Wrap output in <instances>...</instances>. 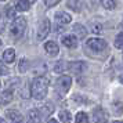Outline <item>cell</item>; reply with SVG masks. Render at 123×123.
I'll list each match as a JSON object with an SVG mask.
<instances>
[{"mask_svg": "<svg viewBox=\"0 0 123 123\" xmlns=\"http://www.w3.org/2000/svg\"><path fill=\"white\" fill-rule=\"evenodd\" d=\"M29 69V61L26 58H22L21 61H19V72H26Z\"/></svg>", "mask_w": 123, "mask_h": 123, "instance_id": "cell-19", "label": "cell"}, {"mask_svg": "<svg viewBox=\"0 0 123 123\" xmlns=\"http://www.w3.org/2000/svg\"><path fill=\"white\" fill-rule=\"evenodd\" d=\"M67 65H68V64H65V62H60V64H57V65H55L54 71H55L57 73H58V72H64V71H65V68H67Z\"/></svg>", "mask_w": 123, "mask_h": 123, "instance_id": "cell-23", "label": "cell"}, {"mask_svg": "<svg viewBox=\"0 0 123 123\" xmlns=\"http://www.w3.org/2000/svg\"><path fill=\"white\" fill-rule=\"evenodd\" d=\"M47 89H49V80L44 76H37L31 83V95L36 100H43L47 95Z\"/></svg>", "mask_w": 123, "mask_h": 123, "instance_id": "cell-1", "label": "cell"}, {"mask_svg": "<svg viewBox=\"0 0 123 123\" xmlns=\"http://www.w3.org/2000/svg\"><path fill=\"white\" fill-rule=\"evenodd\" d=\"M6 15H7L8 18L14 19V18L17 17V10H15L14 7H10V8H7V10H6Z\"/></svg>", "mask_w": 123, "mask_h": 123, "instance_id": "cell-22", "label": "cell"}, {"mask_svg": "<svg viewBox=\"0 0 123 123\" xmlns=\"http://www.w3.org/2000/svg\"><path fill=\"white\" fill-rule=\"evenodd\" d=\"M29 8H31V3L28 0H18L15 4V10L18 11H28Z\"/></svg>", "mask_w": 123, "mask_h": 123, "instance_id": "cell-16", "label": "cell"}, {"mask_svg": "<svg viewBox=\"0 0 123 123\" xmlns=\"http://www.w3.org/2000/svg\"><path fill=\"white\" fill-rule=\"evenodd\" d=\"M28 123H40L42 122V113L39 109H32L28 113Z\"/></svg>", "mask_w": 123, "mask_h": 123, "instance_id": "cell-8", "label": "cell"}, {"mask_svg": "<svg viewBox=\"0 0 123 123\" xmlns=\"http://www.w3.org/2000/svg\"><path fill=\"white\" fill-rule=\"evenodd\" d=\"M62 43H64V46H67V47H69V49H76L78 47V39L75 37V36H64L62 37Z\"/></svg>", "mask_w": 123, "mask_h": 123, "instance_id": "cell-11", "label": "cell"}, {"mask_svg": "<svg viewBox=\"0 0 123 123\" xmlns=\"http://www.w3.org/2000/svg\"><path fill=\"white\" fill-rule=\"evenodd\" d=\"M122 39H123L122 33H119L116 36V39H115V47H116V49H119V50L122 49Z\"/></svg>", "mask_w": 123, "mask_h": 123, "instance_id": "cell-24", "label": "cell"}, {"mask_svg": "<svg viewBox=\"0 0 123 123\" xmlns=\"http://www.w3.org/2000/svg\"><path fill=\"white\" fill-rule=\"evenodd\" d=\"M93 119L95 123H106L108 122V112L102 108H95L93 113Z\"/></svg>", "mask_w": 123, "mask_h": 123, "instance_id": "cell-6", "label": "cell"}, {"mask_svg": "<svg viewBox=\"0 0 123 123\" xmlns=\"http://www.w3.org/2000/svg\"><path fill=\"white\" fill-rule=\"evenodd\" d=\"M0 123H4V120H3V119H1V117H0Z\"/></svg>", "mask_w": 123, "mask_h": 123, "instance_id": "cell-31", "label": "cell"}, {"mask_svg": "<svg viewBox=\"0 0 123 123\" xmlns=\"http://www.w3.org/2000/svg\"><path fill=\"white\" fill-rule=\"evenodd\" d=\"M71 19H72V17H71L69 14H67V12H64V11H60V12L55 14V21L58 24H69Z\"/></svg>", "mask_w": 123, "mask_h": 123, "instance_id": "cell-13", "label": "cell"}, {"mask_svg": "<svg viewBox=\"0 0 123 123\" xmlns=\"http://www.w3.org/2000/svg\"><path fill=\"white\" fill-rule=\"evenodd\" d=\"M101 4L105 7V8H108V10H112V8H115V6H116V1L115 0H101Z\"/></svg>", "mask_w": 123, "mask_h": 123, "instance_id": "cell-20", "label": "cell"}, {"mask_svg": "<svg viewBox=\"0 0 123 123\" xmlns=\"http://www.w3.org/2000/svg\"><path fill=\"white\" fill-rule=\"evenodd\" d=\"M71 84H72V79H71V76L64 75V76H61V78L58 79V82H57V87H58L60 91L64 94V93H67L68 90L71 89Z\"/></svg>", "mask_w": 123, "mask_h": 123, "instance_id": "cell-5", "label": "cell"}, {"mask_svg": "<svg viewBox=\"0 0 123 123\" xmlns=\"http://www.w3.org/2000/svg\"><path fill=\"white\" fill-rule=\"evenodd\" d=\"M93 32H95V33L102 32V25H101V24H94V25H93Z\"/></svg>", "mask_w": 123, "mask_h": 123, "instance_id": "cell-27", "label": "cell"}, {"mask_svg": "<svg viewBox=\"0 0 123 123\" xmlns=\"http://www.w3.org/2000/svg\"><path fill=\"white\" fill-rule=\"evenodd\" d=\"M75 122H76V123H87V122H89V116H87L84 112H79L78 115H76Z\"/></svg>", "mask_w": 123, "mask_h": 123, "instance_id": "cell-18", "label": "cell"}, {"mask_svg": "<svg viewBox=\"0 0 123 123\" xmlns=\"http://www.w3.org/2000/svg\"><path fill=\"white\" fill-rule=\"evenodd\" d=\"M12 91L11 90H6V91H3L1 94H0V106L3 105H7V104H10L12 101Z\"/></svg>", "mask_w": 123, "mask_h": 123, "instance_id": "cell-10", "label": "cell"}, {"mask_svg": "<svg viewBox=\"0 0 123 123\" xmlns=\"http://www.w3.org/2000/svg\"><path fill=\"white\" fill-rule=\"evenodd\" d=\"M0 75H8V69H7V67L3 64L1 60H0Z\"/></svg>", "mask_w": 123, "mask_h": 123, "instance_id": "cell-25", "label": "cell"}, {"mask_svg": "<svg viewBox=\"0 0 123 123\" xmlns=\"http://www.w3.org/2000/svg\"><path fill=\"white\" fill-rule=\"evenodd\" d=\"M6 115H7V117L11 120L12 123L14 122H22L24 120V117H22V115L19 113L18 111H14V109H10V111H7L6 112Z\"/></svg>", "mask_w": 123, "mask_h": 123, "instance_id": "cell-12", "label": "cell"}, {"mask_svg": "<svg viewBox=\"0 0 123 123\" xmlns=\"http://www.w3.org/2000/svg\"><path fill=\"white\" fill-rule=\"evenodd\" d=\"M25 28H26V21L25 18H14V22L11 24L10 26V33L14 39H19L22 37L24 32H25Z\"/></svg>", "mask_w": 123, "mask_h": 123, "instance_id": "cell-2", "label": "cell"}, {"mask_svg": "<svg viewBox=\"0 0 123 123\" xmlns=\"http://www.w3.org/2000/svg\"><path fill=\"white\" fill-rule=\"evenodd\" d=\"M61 0H44V3H46V7H53V6H55V4H58Z\"/></svg>", "mask_w": 123, "mask_h": 123, "instance_id": "cell-26", "label": "cell"}, {"mask_svg": "<svg viewBox=\"0 0 123 123\" xmlns=\"http://www.w3.org/2000/svg\"><path fill=\"white\" fill-rule=\"evenodd\" d=\"M71 10H73V11H79V0H68V4H67Z\"/></svg>", "mask_w": 123, "mask_h": 123, "instance_id": "cell-21", "label": "cell"}, {"mask_svg": "<svg viewBox=\"0 0 123 123\" xmlns=\"http://www.w3.org/2000/svg\"><path fill=\"white\" fill-rule=\"evenodd\" d=\"M73 33L76 35L78 37L83 39V37H86V35H87V31H86V28H84L83 25L76 24V25H73Z\"/></svg>", "mask_w": 123, "mask_h": 123, "instance_id": "cell-15", "label": "cell"}, {"mask_svg": "<svg viewBox=\"0 0 123 123\" xmlns=\"http://www.w3.org/2000/svg\"><path fill=\"white\" fill-rule=\"evenodd\" d=\"M47 123H58V122H57L55 119H50V120H49Z\"/></svg>", "mask_w": 123, "mask_h": 123, "instance_id": "cell-29", "label": "cell"}, {"mask_svg": "<svg viewBox=\"0 0 123 123\" xmlns=\"http://www.w3.org/2000/svg\"><path fill=\"white\" fill-rule=\"evenodd\" d=\"M67 68L72 73L79 75V73H82L84 69H86V64H84V62H80V61H78V62H69V64L67 65Z\"/></svg>", "mask_w": 123, "mask_h": 123, "instance_id": "cell-7", "label": "cell"}, {"mask_svg": "<svg viewBox=\"0 0 123 123\" xmlns=\"http://www.w3.org/2000/svg\"><path fill=\"white\" fill-rule=\"evenodd\" d=\"M0 15H1V12H0Z\"/></svg>", "mask_w": 123, "mask_h": 123, "instance_id": "cell-35", "label": "cell"}, {"mask_svg": "<svg viewBox=\"0 0 123 123\" xmlns=\"http://www.w3.org/2000/svg\"><path fill=\"white\" fill-rule=\"evenodd\" d=\"M50 29H51L50 21H49L47 18H44V19L39 24V28H37V32H36L37 40H44L46 37H47V35L50 33Z\"/></svg>", "mask_w": 123, "mask_h": 123, "instance_id": "cell-3", "label": "cell"}, {"mask_svg": "<svg viewBox=\"0 0 123 123\" xmlns=\"http://www.w3.org/2000/svg\"><path fill=\"white\" fill-rule=\"evenodd\" d=\"M14 123H22V122H14Z\"/></svg>", "mask_w": 123, "mask_h": 123, "instance_id": "cell-32", "label": "cell"}, {"mask_svg": "<svg viewBox=\"0 0 123 123\" xmlns=\"http://www.w3.org/2000/svg\"><path fill=\"white\" fill-rule=\"evenodd\" d=\"M87 47L90 50L95 51V53H101L106 49V42L102 39H97V37H93V39H89L87 40Z\"/></svg>", "mask_w": 123, "mask_h": 123, "instance_id": "cell-4", "label": "cell"}, {"mask_svg": "<svg viewBox=\"0 0 123 123\" xmlns=\"http://www.w3.org/2000/svg\"><path fill=\"white\" fill-rule=\"evenodd\" d=\"M0 1H1V0H0Z\"/></svg>", "mask_w": 123, "mask_h": 123, "instance_id": "cell-36", "label": "cell"}, {"mask_svg": "<svg viewBox=\"0 0 123 123\" xmlns=\"http://www.w3.org/2000/svg\"><path fill=\"white\" fill-rule=\"evenodd\" d=\"M113 123H122V122H120V120H115Z\"/></svg>", "mask_w": 123, "mask_h": 123, "instance_id": "cell-30", "label": "cell"}, {"mask_svg": "<svg viewBox=\"0 0 123 123\" xmlns=\"http://www.w3.org/2000/svg\"><path fill=\"white\" fill-rule=\"evenodd\" d=\"M58 117H60L64 123H71V120H72V115H71L69 111H61L60 115H58Z\"/></svg>", "mask_w": 123, "mask_h": 123, "instance_id": "cell-17", "label": "cell"}, {"mask_svg": "<svg viewBox=\"0 0 123 123\" xmlns=\"http://www.w3.org/2000/svg\"><path fill=\"white\" fill-rule=\"evenodd\" d=\"M42 111L44 112L46 115H50L51 112H53V105H49V108H47V106H44V108H42Z\"/></svg>", "mask_w": 123, "mask_h": 123, "instance_id": "cell-28", "label": "cell"}, {"mask_svg": "<svg viewBox=\"0 0 123 123\" xmlns=\"http://www.w3.org/2000/svg\"><path fill=\"white\" fill-rule=\"evenodd\" d=\"M0 87H1V83H0Z\"/></svg>", "mask_w": 123, "mask_h": 123, "instance_id": "cell-34", "label": "cell"}, {"mask_svg": "<svg viewBox=\"0 0 123 123\" xmlns=\"http://www.w3.org/2000/svg\"><path fill=\"white\" fill-rule=\"evenodd\" d=\"M0 46H1V42H0Z\"/></svg>", "mask_w": 123, "mask_h": 123, "instance_id": "cell-33", "label": "cell"}, {"mask_svg": "<svg viewBox=\"0 0 123 123\" xmlns=\"http://www.w3.org/2000/svg\"><path fill=\"white\" fill-rule=\"evenodd\" d=\"M14 60H15V51H14V49H7L3 53V61L7 62V64H11Z\"/></svg>", "mask_w": 123, "mask_h": 123, "instance_id": "cell-14", "label": "cell"}, {"mask_svg": "<svg viewBox=\"0 0 123 123\" xmlns=\"http://www.w3.org/2000/svg\"><path fill=\"white\" fill-rule=\"evenodd\" d=\"M44 50L50 55H57L58 51H60V47H58V44H57L55 42H47L44 44Z\"/></svg>", "mask_w": 123, "mask_h": 123, "instance_id": "cell-9", "label": "cell"}]
</instances>
